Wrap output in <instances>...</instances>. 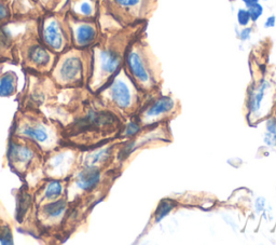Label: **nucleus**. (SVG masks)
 <instances>
[{"label": "nucleus", "instance_id": "20", "mask_svg": "<svg viewBox=\"0 0 276 245\" xmlns=\"http://www.w3.org/2000/svg\"><path fill=\"white\" fill-rule=\"evenodd\" d=\"M248 12H249V15H250V20L256 22L259 20V17L262 15L263 13V7L258 2V3H255L253 5H249L248 7Z\"/></svg>", "mask_w": 276, "mask_h": 245}, {"label": "nucleus", "instance_id": "7", "mask_svg": "<svg viewBox=\"0 0 276 245\" xmlns=\"http://www.w3.org/2000/svg\"><path fill=\"white\" fill-rule=\"evenodd\" d=\"M125 64H127L128 71L131 73L136 80L140 81L141 83H146L150 79L148 68L146 66L145 60L141 54L138 52V49L132 47L130 48L124 55Z\"/></svg>", "mask_w": 276, "mask_h": 245}, {"label": "nucleus", "instance_id": "23", "mask_svg": "<svg viewBox=\"0 0 276 245\" xmlns=\"http://www.w3.org/2000/svg\"><path fill=\"white\" fill-rule=\"evenodd\" d=\"M275 25V17L274 16H270L267 22H266V27H273Z\"/></svg>", "mask_w": 276, "mask_h": 245}, {"label": "nucleus", "instance_id": "15", "mask_svg": "<svg viewBox=\"0 0 276 245\" xmlns=\"http://www.w3.org/2000/svg\"><path fill=\"white\" fill-rule=\"evenodd\" d=\"M173 100L168 97H163L159 99L158 102H155L152 107L147 111V116H158L163 114V112H166L173 107Z\"/></svg>", "mask_w": 276, "mask_h": 245}, {"label": "nucleus", "instance_id": "24", "mask_svg": "<svg viewBox=\"0 0 276 245\" xmlns=\"http://www.w3.org/2000/svg\"><path fill=\"white\" fill-rule=\"evenodd\" d=\"M242 1L245 3L247 7H249V5H253V4H255V3H258L260 0H242Z\"/></svg>", "mask_w": 276, "mask_h": 245}, {"label": "nucleus", "instance_id": "16", "mask_svg": "<svg viewBox=\"0 0 276 245\" xmlns=\"http://www.w3.org/2000/svg\"><path fill=\"white\" fill-rule=\"evenodd\" d=\"M45 11H64L68 0H35Z\"/></svg>", "mask_w": 276, "mask_h": 245}, {"label": "nucleus", "instance_id": "17", "mask_svg": "<svg viewBox=\"0 0 276 245\" xmlns=\"http://www.w3.org/2000/svg\"><path fill=\"white\" fill-rule=\"evenodd\" d=\"M63 193V185L59 180H51L45 189V198L48 200L59 199Z\"/></svg>", "mask_w": 276, "mask_h": 245}, {"label": "nucleus", "instance_id": "9", "mask_svg": "<svg viewBox=\"0 0 276 245\" xmlns=\"http://www.w3.org/2000/svg\"><path fill=\"white\" fill-rule=\"evenodd\" d=\"M20 134L24 137L30 138L37 144H41V145H47L50 141V133L48 127L43 125V123L38 121H31L24 123L20 127Z\"/></svg>", "mask_w": 276, "mask_h": 245}, {"label": "nucleus", "instance_id": "18", "mask_svg": "<svg viewBox=\"0 0 276 245\" xmlns=\"http://www.w3.org/2000/svg\"><path fill=\"white\" fill-rule=\"evenodd\" d=\"M13 17V13L10 7L8 0H0V26L11 21Z\"/></svg>", "mask_w": 276, "mask_h": 245}, {"label": "nucleus", "instance_id": "25", "mask_svg": "<svg viewBox=\"0 0 276 245\" xmlns=\"http://www.w3.org/2000/svg\"><path fill=\"white\" fill-rule=\"evenodd\" d=\"M1 61H2V60H1V59H0V62H1ZM0 68H1V64H0Z\"/></svg>", "mask_w": 276, "mask_h": 245}, {"label": "nucleus", "instance_id": "1", "mask_svg": "<svg viewBox=\"0 0 276 245\" xmlns=\"http://www.w3.org/2000/svg\"><path fill=\"white\" fill-rule=\"evenodd\" d=\"M92 72L89 82L91 85H102L120 72L125 55L123 37L114 35L104 37L91 48Z\"/></svg>", "mask_w": 276, "mask_h": 245}, {"label": "nucleus", "instance_id": "12", "mask_svg": "<svg viewBox=\"0 0 276 245\" xmlns=\"http://www.w3.org/2000/svg\"><path fill=\"white\" fill-rule=\"evenodd\" d=\"M11 161L17 164V166L26 165L33 159L34 153L28 146L21 144H12L9 150Z\"/></svg>", "mask_w": 276, "mask_h": 245}, {"label": "nucleus", "instance_id": "19", "mask_svg": "<svg viewBox=\"0 0 276 245\" xmlns=\"http://www.w3.org/2000/svg\"><path fill=\"white\" fill-rule=\"evenodd\" d=\"M173 207H174V203H172V201H169V200L162 201V203L158 207V211H156V213H155L156 222L161 221L163 217H164L165 215H167L168 213L172 211Z\"/></svg>", "mask_w": 276, "mask_h": 245}, {"label": "nucleus", "instance_id": "11", "mask_svg": "<svg viewBox=\"0 0 276 245\" xmlns=\"http://www.w3.org/2000/svg\"><path fill=\"white\" fill-rule=\"evenodd\" d=\"M100 178V173L94 166H86L83 171H80L76 177V185L81 190H91L95 187Z\"/></svg>", "mask_w": 276, "mask_h": 245}, {"label": "nucleus", "instance_id": "21", "mask_svg": "<svg viewBox=\"0 0 276 245\" xmlns=\"http://www.w3.org/2000/svg\"><path fill=\"white\" fill-rule=\"evenodd\" d=\"M237 21H238V24L242 25V26H247L250 22V15H249L248 10H245V9L238 10Z\"/></svg>", "mask_w": 276, "mask_h": 245}, {"label": "nucleus", "instance_id": "6", "mask_svg": "<svg viewBox=\"0 0 276 245\" xmlns=\"http://www.w3.org/2000/svg\"><path fill=\"white\" fill-rule=\"evenodd\" d=\"M151 0H100L99 11L105 10L118 20L124 21L128 16H136L138 10Z\"/></svg>", "mask_w": 276, "mask_h": 245}, {"label": "nucleus", "instance_id": "22", "mask_svg": "<svg viewBox=\"0 0 276 245\" xmlns=\"http://www.w3.org/2000/svg\"><path fill=\"white\" fill-rule=\"evenodd\" d=\"M137 131H138V127H137V125H136L135 123H132V124H130V125H129L127 133H128L129 135H133V134H135V133H136Z\"/></svg>", "mask_w": 276, "mask_h": 245}, {"label": "nucleus", "instance_id": "5", "mask_svg": "<svg viewBox=\"0 0 276 245\" xmlns=\"http://www.w3.org/2000/svg\"><path fill=\"white\" fill-rule=\"evenodd\" d=\"M71 34V43L77 49H91L102 38L97 18L77 17L66 12Z\"/></svg>", "mask_w": 276, "mask_h": 245}, {"label": "nucleus", "instance_id": "8", "mask_svg": "<svg viewBox=\"0 0 276 245\" xmlns=\"http://www.w3.org/2000/svg\"><path fill=\"white\" fill-rule=\"evenodd\" d=\"M100 0H68L66 12L77 17L97 18Z\"/></svg>", "mask_w": 276, "mask_h": 245}, {"label": "nucleus", "instance_id": "4", "mask_svg": "<svg viewBox=\"0 0 276 245\" xmlns=\"http://www.w3.org/2000/svg\"><path fill=\"white\" fill-rule=\"evenodd\" d=\"M38 36L41 42L55 54L72 47L66 11H45L38 17Z\"/></svg>", "mask_w": 276, "mask_h": 245}, {"label": "nucleus", "instance_id": "13", "mask_svg": "<svg viewBox=\"0 0 276 245\" xmlns=\"http://www.w3.org/2000/svg\"><path fill=\"white\" fill-rule=\"evenodd\" d=\"M17 87V77L15 73L7 72L0 75V95L9 96L14 94Z\"/></svg>", "mask_w": 276, "mask_h": 245}, {"label": "nucleus", "instance_id": "10", "mask_svg": "<svg viewBox=\"0 0 276 245\" xmlns=\"http://www.w3.org/2000/svg\"><path fill=\"white\" fill-rule=\"evenodd\" d=\"M109 94L112 100L120 107L125 108L131 104V91L127 82L119 77V73L114 77V81L109 86Z\"/></svg>", "mask_w": 276, "mask_h": 245}, {"label": "nucleus", "instance_id": "2", "mask_svg": "<svg viewBox=\"0 0 276 245\" xmlns=\"http://www.w3.org/2000/svg\"><path fill=\"white\" fill-rule=\"evenodd\" d=\"M92 72V50L69 48L59 54L50 77L59 86L73 87L89 82Z\"/></svg>", "mask_w": 276, "mask_h": 245}, {"label": "nucleus", "instance_id": "14", "mask_svg": "<svg viewBox=\"0 0 276 245\" xmlns=\"http://www.w3.org/2000/svg\"><path fill=\"white\" fill-rule=\"evenodd\" d=\"M66 201L65 200H53L51 203L46 204L43 206V214H45L48 218H59L60 216H62L64 214V212L66 210Z\"/></svg>", "mask_w": 276, "mask_h": 245}, {"label": "nucleus", "instance_id": "3", "mask_svg": "<svg viewBox=\"0 0 276 245\" xmlns=\"http://www.w3.org/2000/svg\"><path fill=\"white\" fill-rule=\"evenodd\" d=\"M58 54L49 50L38 36V23L24 36L16 46L13 61L20 63L27 72L49 75L55 64Z\"/></svg>", "mask_w": 276, "mask_h": 245}]
</instances>
